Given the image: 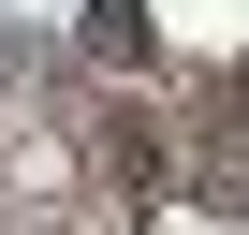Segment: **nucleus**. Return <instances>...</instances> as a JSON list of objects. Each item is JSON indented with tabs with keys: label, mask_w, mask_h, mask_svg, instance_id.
I'll list each match as a JSON object with an SVG mask.
<instances>
[{
	"label": "nucleus",
	"mask_w": 249,
	"mask_h": 235,
	"mask_svg": "<svg viewBox=\"0 0 249 235\" xmlns=\"http://www.w3.org/2000/svg\"><path fill=\"white\" fill-rule=\"evenodd\" d=\"M88 176H103V191H132V206L176 176V162H161V103H147V88H103V103H88Z\"/></svg>",
	"instance_id": "1"
},
{
	"label": "nucleus",
	"mask_w": 249,
	"mask_h": 235,
	"mask_svg": "<svg viewBox=\"0 0 249 235\" xmlns=\"http://www.w3.org/2000/svg\"><path fill=\"white\" fill-rule=\"evenodd\" d=\"M88 44H103V59H132V74L161 59V30H147V0H88Z\"/></svg>",
	"instance_id": "2"
},
{
	"label": "nucleus",
	"mask_w": 249,
	"mask_h": 235,
	"mask_svg": "<svg viewBox=\"0 0 249 235\" xmlns=\"http://www.w3.org/2000/svg\"><path fill=\"white\" fill-rule=\"evenodd\" d=\"M0 59H15V44H0Z\"/></svg>",
	"instance_id": "3"
}]
</instances>
